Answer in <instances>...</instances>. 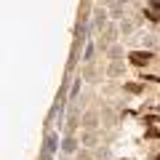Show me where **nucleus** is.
I'll return each instance as SVG.
<instances>
[{"instance_id": "7ed1b4c3", "label": "nucleus", "mask_w": 160, "mask_h": 160, "mask_svg": "<svg viewBox=\"0 0 160 160\" xmlns=\"http://www.w3.org/2000/svg\"><path fill=\"white\" fill-rule=\"evenodd\" d=\"M149 8H152V11H160V0H152V3H149Z\"/></svg>"}, {"instance_id": "f03ea898", "label": "nucleus", "mask_w": 160, "mask_h": 160, "mask_svg": "<svg viewBox=\"0 0 160 160\" xmlns=\"http://www.w3.org/2000/svg\"><path fill=\"white\" fill-rule=\"evenodd\" d=\"M62 149H64V152H75V139H64Z\"/></svg>"}, {"instance_id": "f257e3e1", "label": "nucleus", "mask_w": 160, "mask_h": 160, "mask_svg": "<svg viewBox=\"0 0 160 160\" xmlns=\"http://www.w3.org/2000/svg\"><path fill=\"white\" fill-rule=\"evenodd\" d=\"M149 59H152V53H149V51H133L131 53V62L136 64V67H147Z\"/></svg>"}]
</instances>
